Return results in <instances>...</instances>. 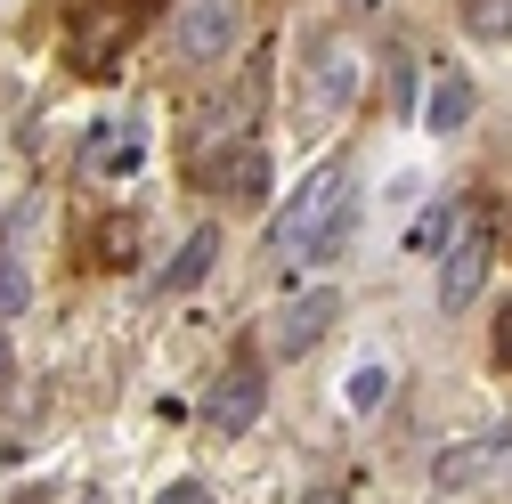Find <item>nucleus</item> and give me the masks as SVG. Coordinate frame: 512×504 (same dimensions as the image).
I'll return each mask as SVG.
<instances>
[{"mask_svg": "<svg viewBox=\"0 0 512 504\" xmlns=\"http://www.w3.org/2000/svg\"><path fill=\"white\" fill-rule=\"evenodd\" d=\"M350 220H358L350 171H342V163H317V171L301 179V196L277 212L269 252H277V261H334V252L350 244Z\"/></svg>", "mask_w": 512, "mask_h": 504, "instance_id": "nucleus-1", "label": "nucleus"}, {"mask_svg": "<svg viewBox=\"0 0 512 504\" xmlns=\"http://www.w3.org/2000/svg\"><path fill=\"white\" fill-rule=\"evenodd\" d=\"M139 25H147V17L122 9V0H82L74 25H66V66H74V74H114V57L131 49Z\"/></svg>", "mask_w": 512, "mask_h": 504, "instance_id": "nucleus-2", "label": "nucleus"}, {"mask_svg": "<svg viewBox=\"0 0 512 504\" xmlns=\"http://www.w3.org/2000/svg\"><path fill=\"white\" fill-rule=\"evenodd\" d=\"M236 33H244V0H187L179 25H171L187 66H220V57L236 49Z\"/></svg>", "mask_w": 512, "mask_h": 504, "instance_id": "nucleus-3", "label": "nucleus"}, {"mask_svg": "<svg viewBox=\"0 0 512 504\" xmlns=\"http://www.w3.org/2000/svg\"><path fill=\"white\" fill-rule=\"evenodd\" d=\"M334 318H342V293L334 285H309V293H293L285 309H277V358H301V350H317V342H326L334 334Z\"/></svg>", "mask_w": 512, "mask_h": 504, "instance_id": "nucleus-4", "label": "nucleus"}, {"mask_svg": "<svg viewBox=\"0 0 512 504\" xmlns=\"http://www.w3.org/2000/svg\"><path fill=\"white\" fill-rule=\"evenodd\" d=\"M488 261H496V244H488V228H464L456 244L439 252V309H447V318H456V309H472V293H480Z\"/></svg>", "mask_w": 512, "mask_h": 504, "instance_id": "nucleus-5", "label": "nucleus"}, {"mask_svg": "<svg viewBox=\"0 0 512 504\" xmlns=\"http://www.w3.org/2000/svg\"><path fill=\"white\" fill-rule=\"evenodd\" d=\"M252 415H261V366L252 358H236L220 383H212V407H204V423L220 431V439H236V431H252Z\"/></svg>", "mask_w": 512, "mask_h": 504, "instance_id": "nucleus-6", "label": "nucleus"}, {"mask_svg": "<svg viewBox=\"0 0 512 504\" xmlns=\"http://www.w3.org/2000/svg\"><path fill=\"white\" fill-rule=\"evenodd\" d=\"M512 464V431H496V439H456L439 464H431V488H472V480H488V472H504Z\"/></svg>", "mask_w": 512, "mask_h": 504, "instance_id": "nucleus-7", "label": "nucleus"}, {"mask_svg": "<svg viewBox=\"0 0 512 504\" xmlns=\"http://www.w3.org/2000/svg\"><path fill=\"white\" fill-rule=\"evenodd\" d=\"M204 187H212V196H236V204H261V196H269V155H261V147H228V155L204 171Z\"/></svg>", "mask_w": 512, "mask_h": 504, "instance_id": "nucleus-8", "label": "nucleus"}, {"mask_svg": "<svg viewBox=\"0 0 512 504\" xmlns=\"http://www.w3.org/2000/svg\"><path fill=\"white\" fill-rule=\"evenodd\" d=\"M472 106H480V90H472L464 74H439V82H431V98H423V131H431V139L464 131V122H472Z\"/></svg>", "mask_w": 512, "mask_h": 504, "instance_id": "nucleus-9", "label": "nucleus"}, {"mask_svg": "<svg viewBox=\"0 0 512 504\" xmlns=\"http://www.w3.org/2000/svg\"><path fill=\"white\" fill-rule=\"evenodd\" d=\"M212 261H220V228H196V236L179 244V261L163 269V285H171V293H187V285H204V277H212Z\"/></svg>", "mask_w": 512, "mask_h": 504, "instance_id": "nucleus-10", "label": "nucleus"}, {"mask_svg": "<svg viewBox=\"0 0 512 504\" xmlns=\"http://www.w3.org/2000/svg\"><path fill=\"white\" fill-rule=\"evenodd\" d=\"M139 147H147V139H139V122H114V139L98 131L82 163H90V171H131V163H139Z\"/></svg>", "mask_w": 512, "mask_h": 504, "instance_id": "nucleus-11", "label": "nucleus"}, {"mask_svg": "<svg viewBox=\"0 0 512 504\" xmlns=\"http://www.w3.org/2000/svg\"><path fill=\"white\" fill-rule=\"evenodd\" d=\"M350 98V66H342V49L326 41V49H317V90H309V114H334Z\"/></svg>", "mask_w": 512, "mask_h": 504, "instance_id": "nucleus-12", "label": "nucleus"}, {"mask_svg": "<svg viewBox=\"0 0 512 504\" xmlns=\"http://www.w3.org/2000/svg\"><path fill=\"white\" fill-rule=\"evenodd\" d=\"M382 391H391V374H382V366H358L350 383H342V399H350V415H374V407H382Z\"/></svg>", "mask_w": 512, "mask_h": 504, "instance_id": "nucleus-13", "label": "nucleus"}, {"mask_svg": "<svg viewBox=\"0 0 512 504\" xmlns=\"http://www.w3.org/2000/svg\"><path fill=\"white\" fill-rule=\"evenodd\" d=\"M464 25H472L480 41H504V33H512V0H464Z\"/></svg>", "mask_w": 512, "mask_h": 504, "instance_id": "nucleus-14", "label": "nucleus"}, {"mask_svg": "<svg viewBox=\"0 0 512 504\" xmlns=\"http://www.w3.org/2000/svg\"><path fill=\"white\" fill-rule=\"evenodd\" d=\"M447 236H456V204H431L415 220V252H447Z\"/></svg>", "mask_w": 512, "mask_h": 504, "instance_id": "nucleus-15", "label": "nucleus"}, {"mask_svg": "<svg viewBox=\"0 0 512 504\" xmlns=\"http://www.w3.org/2000/svg\"><path fill=\"white\" fill-rule=\"evenodd\" d=\"M131 244H139V220H114V228H98V269H122V261H131Z\"/></svg>", "mask_w": 512, "mask_h": 504, "instance_id": "nucleus-16", "label": "nucleus"}, {"mask_svg": "<svg viewBox=\"0 0 512 504\" xmlns=\"http://www.w3.org/2000/svg\"><path fill=\"white\" fill-rule=\"evenodd\" d=\"M25 301H33V285H25V269H17V261H0V318H17Z\"/></svg>", "mask_w": 512, "mask_h": 504, "instance_id": "nucleus-17", "label": "nucleus"}, {"mask_svg": "<svg viewBox=\"0 0 512 504\" xmlns=\"http://www.w3.org/2000/svg\"><path fill=\"white\" fill-rule=\"evenodd\" d=\"M488 358H496V366H504V374H512V301H504V309H496V334H488Z\"/></svg>", "mask_w": 512, "mask_h": 504, "instance_id": "nucleus-18", "label": "nucleus"}, {"mask_svg": "<svg viewBox=\"0 0 512 504\" xmlns=\"http://www.w3.org/2000/svg\"><path fill=\"white\" fill-rule=\"evenodd\" d=\"M155 504H212V488H204V480H171Z\"/></svg>", "mask_w": 512, "mask_h": 504, "instance_id": "nucleus-19", "label": "nucleus"}, {"mask_svg": "<svg viewBox=\"0 0 512 504\" xmlns=\"http://www.w3.org/2000/svg\"><path fill=\"white\" fill-rule=\"evenodd\" d=\"M9 374H17V350H9V334H0V391H9Z\"/></svg>", "mask_w": 512, "mask_h": 504, "instance_id": "nucleus-20", "label": "nucleus"}, {"mask_svg": "<svg viewBox=\"0 0 512 504\" xmlns=\"http://www.w3.org/2000/svg\"><path fill=\"white\" fill-rule=\"evenodd\" d=\"M309 504H350V496H342V488H317V496H309Z\"/></svg>", "mask_w": 512, "mask_h": 504, "instance_id": "nucleus-21", "label": "nucleus"}, {"mask_svg": "<svg viewBox=\"0 0 512 504\" xmlns=\"http://www.w3.org/2000/svg\"><path fill=\"white\" fill-rule=\"evenodd\" d=\"M17 504H49V496H41V488H25V496H17Z\"/></svg>", "mask_w": 512, "mask_h": 504, "instance_id": "nucleus-22", "label": "nucleus"}, {"mask_svg": "<svg viewBox=\"0 0 512 504\" xmlns=\"http://www.w3.org/2000/svg\"><path fill=\"white\" fill-rule=\"evenodd\" d=\"M122 9H139V17H147V9H155V0H122Z\"/></svg>", "mask_w": 512, "mask_h": 504, "instance_id": "nucleus-23", "label": "nucleus"}, {"mask_svg": "<svg viewBox=\"0 0 512 504\" xmlns=\"http://www.w3.org/2000/svg\"><path fill=\"white\" fill-rule=\"evenodd\" d=\"M90 504H98V496H90Z\"/></svg>", "mask_w": 512, "mask_h": 504, "instance_id": "nucleus-24", "label": "nucleus"}]
</instances>
